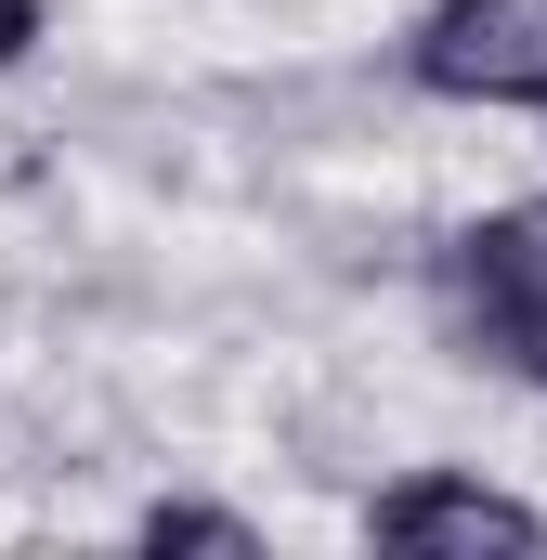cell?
<instances>
[{"label": "cell", "mask_w": 547, "mask_h": 560, "mask_svg": "<svg viewBox=\"0 0 547 560\" xmlns=\"http://www.w3.org/2000/svg\"><path fill=\"white\" fill-rule=\"evenodd\" d=\"M365 548H392V560H482V548L522 560V548H547V509L482 482V469H405V482L365 495Z\"/></svg>", "instance_id": "3957f363"}, {"label": "cell", "mask_w": 547, "mask_h": 560, "mask_svg": "<svg viewBox=\"0 0 547 560\" xmlns=\"http://www.w3.org/2000/svg\"><path fill=\"white\" fill-rule=\"evenodd\" d=\"M430 287H443V326L469 339V365L547 392V196H509V209L456 222L430 248Z\"/></svg>", "instance_id": "6da1fadb"}, {"label": "cell", "mask_w": 547, "mask_h": 560, "mask_svg": "<svg viewBox=\"0 0 547 560\" xmlns=\"http://www.w3.org/2000/svg\"><path fill=\"white\" fill-rule=\"evenodd\" d=\"M39 52V0H0V66H26Z\"/></svg>", "instance_id": "5b68a950"}, {"label": "cell", "mask_w": 547, "mask_h": 560, "mask_svg": "<svg viewBox=\"0 0 547 560\" xmlns=\"http://www.w3.org/2000/svg\"><path fill=\"white\" fill-rule=\"evenodd\" d=\"M131 535H143V548H222V560H261V522H248V509H209V495H156Z\"/></svg>", "instance_id": "277c9868"}, {"label": "cell", "mask_w": 547, "mask_h": 560, "mask_svg": "<svg viewBox=\"0 0 547 560\" xmlns=\"http://www.w3.org/2000/svg\"><path fill=\"white\" fill-rule=\"evenodd\" d=\"M392 79L417 105L547 118V0H417L392 39Z\"/></svg>", "instance_id": "7a4b0ae2"}]
</instances>
